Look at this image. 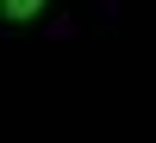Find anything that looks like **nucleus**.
<instances>
[{
    "label": "nucleus",
    "mask_w": 156,
    "mask_h": 143,
    "mask_svg": "<svg viewBox=\"0 0 156 143\" xmlns=\"http://www.w3.org/2000/svg\"><path fill=\"white\" fill-rule=\"evenodd\" d=\"M44 6H50V0H0V19H6V25H25V19H37Z\"/></svg>",
    "instance_id": "f257e3e1"
}]
</instances>
